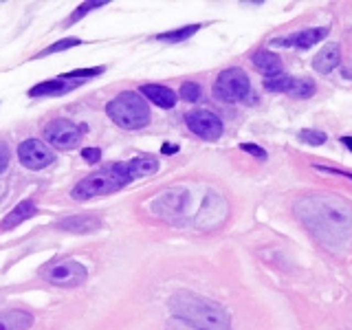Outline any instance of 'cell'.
Wrapping results in <instances>:
<instances>
[{"label":"cell","mask_w":352,"mask_h":330,"mask_svg":"<svg viewBox=\"0 0 352 330\" xmlns=\"http://www.w3.org/2000/svg\"><path fill=\"white\" fill-rule=\"evenodd\" d=\"M295 216L324 247L337 251L352 238V205L339 196H310L297 202Z\"/></svg>","instance_id":"6da1fadb"},{"label":"cell","mask_w":352,"mask_h":330,"mask_svg":"<svg viewBox=\"0 0 352 330\" xmlns=\"http://www.w3.org/2000/svg\"><path fill=\"white\" fill-rule=\"evenodd\" d=\"M170 308L178 319L201 330H231V319L222 306H218L211 299L194 295V293H174L170 299Z\"/></svg>","instance_id":"7a4b0ae2"},{"label":"cell","mask_w":352,"mask_h":330,"mask_svg":"<svg viewBox=\"0 0 352 330\" xmlns=\"http://www.w3.org/2000/svg\"><path fill=\"white\" fill-rule=\"evenodd\" d=\"M106 115L124 130H139L150 124V108L145 99L135 90L119 93L106 106Z\"/></svg>","instance_id":"3957f363"},{"label":"cell","mask_w":352,"mask_h":330,"mask_svg":"<svg viewBox=\"0 0 352 330\" xmlns=\"http://www.w3.org/2000/svg\"><path fill=\"white\" fill-rule=\"evenodd\" d=\"M124 185H128L126 179L119 174V172L112 170V165H110V167H106V170H99V172H93V174L84 176V179L75 185L73 198H77V200H88V198L117 192Z\"/></svg>","instance_id":"277c9868"},{"label":"cell","mask_w":352,"mask_h":330,"mask_svg":"<svg viewBox=\"0 0 352 330\" xmlns=\"http://www.w3.org/2000/svg\"><path fill=\"white\" fill-rule=\"evenodd\" d=\"M249 90H251L249 75L244 73L242 68L233 66V68H224L222 73L218 75L211 93H213V97L218 101H222V104H236V101L247 97Z\"/></svg>","instance_id":"5b68a950"},{"label":"cell","mask_w":352,"mask_h":330,"mask_svg":"<svg viewBox=\"0 0 352 330\" xmlns=\"http://www.w3.org/2000/svg\"><path fill=\"white\" fill-rule=\"evenodd\" d=\"M42 277L53 286H79L84 284V280L88 277V271L86 266L77 260H58V262H51L42 268Z\"/></svg>","instance_id":"8992f818"},{"label":"cell","mask_w":352,"mask_h":330,"mask_svg":"<svg viewBox=\"0 0 352 330\" xmlns=\"http://www.w3.org/2000/svg\"><path fill=\"white\" fill-rule=\"evenodd\" d=\"M81 132H86V126H75L69 119H53L44 128V139L58 150H70L79 145Z\"/></svg>","instance_id":"52a82bcc"},{"label":"cell","mask_w":352,"mask_h":330,"mask_svg":"<svg viewBox=\"0 0 352 330\" xmlns=\"http://www.w3.org/2000/svg\"><path fill=\"white\" fill-rule=\"evenodd\" d=\"M185 124L196 136L205 141H216L222 136V119L218 117L216 113L211 110H205V108H198V110H192V113L185 115Z\"/></svg>","instance_id":"ba28073f"},{"label":"cell","mask_w":352,"mask_h":330,"mask_svg":"<svg viewBox=\"0 0 352 330\" xmlns=\"http://www.w3.org/2000/svg\"><path fill=\"white\" fill-rule=\"evenodd\" d=\"M190 192L185 187H172V190L163 192L154 198V211L159 216L165 218H178V216H185L187 214V207H190Z\"/></svg>","instance_id":"9c48e42d"},{"label":"cell","mask_w":352,"mask_h":330,"mask_svg":"<svg viewBox=\"0 0 352 330\" xmlns=\"http://www.w3.org/2000/svg\"><path fill=\"white\" fill-rule=\"evenodd\" d=\"M18 159H20V163L24 167H29V170H42V167L53 163L55 154L40 139H27L20 143Z\"/></svg>","instance_id":"30bf717a"},{"label":"cell","mask_w":352,"mask_h":330,"mask_svg":"<svg viewBox=\"0 0 352 330\" xmlns=\"http://www.w3.org/2000/svg\"><path fill=\"white\" fill-rule=\"evenodd\" d=\"M112 170L119 172L126 179V183H132L135 179H141V176H150L159 170V161L154 156H135L130 161H121V163H112Z\"/></svg>","instance_id":"8fae6325"},{"label":"cell","mask_w":352,"mask_h":330,"mask_svg":"<svg viewBox=\"0 0 352 330\" xmlns=\"http://www.w3.org/2000/svg\"><path fill=\"white\" fill-rule=\"evenodd\" d=\"M328 35V29L326 27H315V29H302L297 33H290L284 35V38H275L273 40V47H295V49H310L315 47L317 42Z\"/></svg>","instance_id":"7c38bea8"},{"label":"cell","mask_w":352,"mask_h":330,"mask_svg":"<svg viewBox=\"0 0 352 330\" xmlns=\"http://www.w3.org/2000/svg\"><path fill=\"white\" fill-rule=\"evenodd\" d=\"M58 227L62 231H69V233H93L101 227L99 218L97 216H90V214H77V216H69V218H62L58 222Z\"/></svg>","instance_id":"4fadbf2b"},{"label":"cell","mask_w":352,"mask_h":330,"mask_svg":"<svg viewBox=\"0 0 352 330\" xmlns=\"http://www.w3.org/2000/svg\"><path fill=\"white\" fill-rule=\"evenodd\" d=\"M339 64H341V49H339V44H335V42H330L328 47H324L313 60V68L317 70L319 75L333 73Z\"/></svg>","instance_id":"5bb4252c"},{"label":"cell","mask_w":352,"mask_h":330,"mask_svg":"<svg viewBox=\"0 0 352 330\" xmlns=\"http://www.w3.org/2000/svg\"><path fill=\"white\" fill-rule=\"evenodd\" d=\"M38 214V205H35L33 200H20L16 207H13L11 211H9L7 216H4V220L0 222V231H9L13 229V227H18L20 222L29 220V218H33Z\"/></svg>","instance_id":"9a60e30c"},{"label":"cell","mask_w":352,"mask_h":330,"mask_svg":"<svg viewBox=\"0 0 352 330\" xmlns=\"http://www.w3.org/2000/svg\"><path fill=\"white\" fill-rule=\"evenodd\" d=\"M81 82H64V77H58V79H47V82H40L35 84L29 95L31 97H55V95H64L69 90L77 88Z\"/></svg>","instance_id":"2e32d148"},{"label":"cell","mask_w":352,"mask_h":330,"mask_svg":"<svg viewBox=\"0 0 352 330\" xmlns=\"http://www.w3.org/2000/svg\"><path fill=\"white\" fill-rule=\"evenodd\" d=\"M251 62L258 73H262L264 77H273V75L282 73V60H280V55L271 53V51H264V49L256 51L251 55Z\"/></svg>","instance_id":"e0dca14e"},{"label":"cell","mask_w":352,"mask_h":330,"mask_svg":"<svg viewBox=\"0 0 352 330\" xmlns=\"http://www.w3.org/2000/svg\"><path fill=\"white\" fill-rule=\"evenodd\" d=\"M141 95H145L152 104H156L159 108H174L176 106V93L167 86L161 84H143L141 86Z\"/></svg>","instance_id":"ac0fdd59"},{"label":"cell","mask_w":352,"mask_h":330,"mask_svg":"<svg viewBox=\"0 0 352 330\" xmlns=\"http://www.w3.org/2000/svg\"><path fill=\"white\" fill-rule=\"evenodd\" d=\"M33 326V315L27 311H4L0 313V330H29Z\"/></svg>","instance_id":"d6986e66"},{"label":"cell","mask_w":352,"mask_h":330,"mask_svg":"<svg viewBox=\"0 0 352 330\" xmlns=\"http://www.w3.org/2000/svg\"><path fill=\"white\" fill-rule=\"evenodd\" d=\"M201 29V24H190V27H181V29H174V31H165V33H159L156 40L161 42H170V44H176V42H183V40L192 38L194 33Z\"/></svg>","instance_id":"ffe728a7"},{"label":"cell","mask_w":352,"mask_h":330,"mask_svg":"<svg viewBox=\"0 0 352 330\" xmlns=\"http://www.w3.org/2000/svg\"><path fill=\"white\" fill-rule=\"evenodd\" d=\"M286 95L295 99H306L310 95H315V84L310 79H293L290 82V88L286 90Z\"/></svg>","instance_id":"44dd1931"},{"label":"cell","mask_w":352,"mask_h":330,"mask_svg":"<svg viewBox=\"0 0 352 330\" xmlns=\"http://www.w3.org/2000/svg\"><path fill=\"white\" fill-rule=\"evenodd\" d=\"M290 82L293 79L288 75L280 73V75H273V77H264V88L271 90V93H286L290 88Z\"/></svg>","instance_id":"7402d4cb"},{"label":"cell","mask_w":352,"mask_h":330,"mask_svg":"<svg viewBox=\"0 0 352 330\" xmlns=\"http://www.w3.org/2000/svg\"><path fill=\"white\" fill-rule=\"evenodd\" d=\"M77 44H81V40H79V38H64V40H60V42H55V44H51V47H47L44 51H40V53L35 55V58H47V55L60 53V51H69V49L77 47Z\"/></svg>","instance_id":"603a6c76"},{"label":"cell","mask_w":352,"mask_h":330,"mask_svg":"<svg viewBox=\"0 0 352 330\" xmlns=\"http://www.w3.org/2000/svg\"><path fill=\"white\" fill-rule=\"evenodd\" d=\"M104 0H90V2H84V4H79L77 9H75L73 13H70V18H69V24H73V22H77V20H81L86 16V13H90L93 9H99V7H104Z\"/></svg>","instance_id":"cb8c5ba5"},{"label":"cell","mask_w":352,"mask_h":330,"mask_svg":"<svg viewBox=\"0 0 352 330\" xmlns=\"http://www.w3.org/2000/svg\"><path fill=\"white\" fill-rule=\"evenodd\" d=\"M203 95V88L198 86L196 82H185L181 86V99L190 101V104H194V101H198Z\"/></svg>","instance_id":"d4e9b609"},{"label":"cell","mask_w":352,"mask_h":330,"mask_svg":"<svg viewBox=\"0 0 352 330\" xmlns=\"http://www.w3.org/2000/svg\"><path fill=\"white\" fill-rule=\"evenodd\" d=\"M104 66H95V68H75V70H69L64 73L62 77L64 79H81V77H95V75H101L104 73Z\"/></svg>","instance_id":"484cf974"},{"label":"cell","mask_w":352,"mask_h":330,"mask_svg":"<svg viewBox=\"0 0 352 330\" xmlns=\"http://www.w3.org/2000/svg\"><path fill=\"white\" fill-rule=\"evenodd\" d=\"M299 141H304V143L308 145H321L326 143V134L321 130H299Z\"/></svg>","instance_id":"4316f807"},{"label":"cell","mask_w":352,"mask_h":330,"mask_svg":"<svg viewBox=\"0 0 352 330\" xmlns=\"http://www.w3.org/2000/svg\"><path fill=\"white\" fill-rule=\"evenodd\" d=\"M81 156H84L86 163H99V161H101V150L99 148H86V150H81Z\"/></svg>","instance_id":"83f0119b"},{"label":"cell","mask_w":352,"mask_h":330,"mask_svg":"<svg viewBox=\"0 0 352 330\" xmlns=\"http://www.w3.org/2000/svg\"><path fill=\"white\" fill-rule=\"evenodd\" d=\"M167 330H201V328H196V326H192V324H187V322H183V319H170L167 322Z\"/></svg>","instance_id":"f1b7e54d"},{"label":"cell","mask_w":352,"mask_h":330,"mask_svg":"<svg viewBox=\"0 0 352 330\" xmlns=\"http://www.w3.org/2000/svg\"><path fill=\"white\" fill-rule=\"evenodd\" d=\"M240 148L244 150V152H249L251 156H258V159H267V152H264V148H260V145H256V143H242Z\"/></svg>","instance_id":"f546056e"},{"label":"cell","mask_w":352,"mask_h":330,"mask_svg":"<svg viewBox=\"0 0 352 330\" xmlns=\"http://www.w3.org/2000/svg\"><path fill=\"white\" fill-rule=\"evenodd\" d=\"M9 165V152H7V145L0 143V172H4Z\"/></svg>","instance_id":"4dcf8cb0"},{"label":"cell","mask_w":352,"mask_h":330,"mask_svg":"<svg viewBox=\"0 0 352 330\" xmlns=\"http://www.w3.org/2000/svg\"><path fill=\"white\" fill-rule=\"evenodd\" d=\"M161 152H163V154H176V152H178V145H174V143H163Z\"/></svg>","instance_id":"1f68e13d"},{"label":"cell","mask_w":352,"mask_h":330,"mask_svg":"<svg viewBox=\"0 0 352 330\" xmlns=\"http://www.w3.org/2000/svg\"><path fill=\"white\" fill-rule=\"evenodd\" d=\"M341 143H344L346 148H348V150L352 152V136H341Z\"/></svg>","instance_id":"d6a6232c"}]
</instances>
